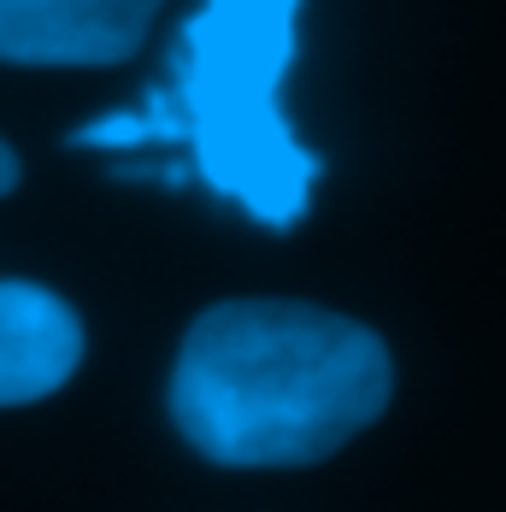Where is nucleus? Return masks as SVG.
Here are the masks:
<instances>
[{
	"label": "nucleus",
	"instance_id": "1",
	"mask_svg": "<svg viewBox=\"0 0 506 512\" xmlns=\"http://www.w3.org/2000/svg\"><path fill=\"white\" fill-rule=\"evenodd\" d=\"M395 395L389 342L306 301H218L171 365V424L212 465H318Z\"/></svg>",
	"mask_w": 506,
	"mask_h": 512
},
{
	"label": "nucleus",
	"instance_id": "2",
	"mask_svg": "<svg viewBox=\"0 0 506 512\" xmlns=\"http://www.w3.org/2000/svg\"><path fill=\"white\" fill-rule=\"evenodd\" d=\"M306 0H201L183 24L171 106L148 101L159 142H189L212 195L265 230L301 224L318 189V154L283 112V77L301 53Z\"/></svg>",
	"mask_w": 506,
	"mask_h": 512
},
{
	"label": "nucleus",
	"instance_id": "3",
	"mask_svg": "<svg viewBox=\"0 0 506 512\" xmlns=\"http://www.w3.org/2000/svg\"><path fill=\"white\" fill-rule=\"evenodd\" d=\"M165 0H0V59L118 65L148 42Z\"/></svg>",
	"mask_w": 506,
	"mask_h": 512
},
{
	"label": "nucleus",
	"instance_id": "4",
	"mask_svg": "<svg viewBox=\"0 0 506 512\" xmlns=\"http://www.w3.org/2000/svg\"><path fill=\"white\" fill-rule=\"evenodd\" d=\"M83 365V318L30 277H0V407L48 401Z\"/></svg>",
	"mask_w": 506,
	"mask_h": 512
},
{
	"label": "nucleus",
	"instance_id": "5",
	"mask_svg": "<svg viewBox=\"0 0 506 512\" xmlns=\"http://www.w3.org/2000/svg\"><path fill=\"white\" fill-rule=\"evenodd\" d=\"M12 189H18V154L0 142V195H12Z\"/></svg>",
	"mask_w": 506,
	"mask_h": 512
}]
</instances>
